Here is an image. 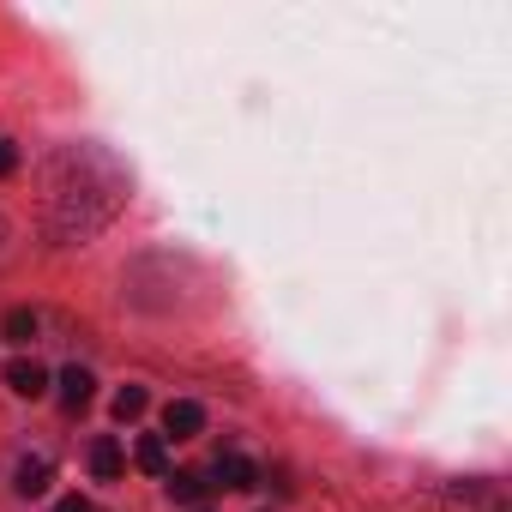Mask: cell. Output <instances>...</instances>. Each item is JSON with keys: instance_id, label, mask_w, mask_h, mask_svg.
I'll return each instance as SVG.
<instances>
[{"instance_id": "cell-1", "label": "cell", "mask_w": 512, "mask_h": 512, "mask_svg": "<svg viewBox=\"0 0 512 512\" xmlns=\"http://www.w3.org/2000/svg\"><path fill=\"white\" fill-rule=\"evenodd\" d=\"M121 199H127V175L97 145H73L49 163V229L61 241H85L91 229H103Z\"/></svg>"}, {"instance_id": "cell-2", "label": "cell", "mask_w": 512, "mask_h": 512, "mask_svg": "<svg viewBox=\"0 0 512 512\" xmlns=\"http://www.w3.org/2000/svg\"><path fill=\"white\" fill-rule=\"evenodd\" d=\"M205 434V410L193 398H169L163 404V440H199Z\"/></svg>"}, {"instance_id": "cell-3", "label": "cell", "mask_w": 512, "mask_h": 512, "mask_svg": "<svg viewBox=\"0 0 512 512\" xmlns=\"http://www.w3.org/2000/svg\"><path fill=\"white\" fill-rule=\"evenodd\" d=\"M211 488H260V464L253 458H241V452H217V464H211Z\"/></svg>"}, {"instance_id": "cell-4", "label": "cell", "mask_w": 512, "mask_h": 512, "mask_svg": "<svg viewBox=\"0 0 512 512\" xmlns=\"http://www.w3.org/2000/svg\"><path fill=\"white\" fill-rule=\"evenodd\" d=\"M91 398H97V374H91V368H79V362H73V368H61V410H67V416H79Z\"/></svg>"}, {"instance_id": "cell-5", "label": "cell", "mask_w": 512, "mask_h": 512, "mask_svg": "<svg viewBox=\"0 0 512 512\" xmlns=\"http://www.w3.org/2000/svg\"><path fill=\"white\" fill-rule=\"evenodd\" d=\"M49 482H55V464H49V458H19V470H13V488H19L25 500L49 494Z\"/></svg>"}, {"instance_id": "cell-6", "label": "cell", "mask_w": 512, "mask_h": 512, "mask_svg": "<svg viewBox=\"0 0 512 512\" xmlns=\"http://www.w3.org/2000/svg\"><path fill=\"white\" fill-rule=\"evenodd\" d=\"M133 464H139L145 476H169V440H163V434H139V440H133Z\"/></svg>"}, {"instance_id": "cell-7", "label": "cell", "mask_w": 512, "mask_h": 512, "mask_svg": "<svg viewBox=\"0 0 512 512\" xmlns=\"http://www.w3.org/2000/svg\"><path fill=\"white\" fill-rule=\"evenodd\" d=\"M452 506H464V512H506L500 488H488V482H458L452 488Z\"/></svg>"}, {"instance_id": "cell-8", "label": "cell", "mask_w": 512, "mask_h": 512, "mask_svg": "<svg viewBox=\"0 0 512 512\" xmlns=\"http://www.w3.org/2000/svg\"><path fill=\"white\" fill-rule=\"evenodd\" d=\"M121 470H127V452H121V440L103 434V440L91 446V476H97V482H115Z\"/></svg>"}, {"instance_id": "cell-9", "label": "cell", "mask_w": 512, "mask_h": 512, "mask_svg": "<svg viewBox=\"0 0 512 512\" xmlns=\"http://www.w3.org/2000/svg\"><path fill=\"white\" fill-rule=\"evenodd\" d=\"M7 386H13L19 398H43V392H49V368H37V362H13V368H7Z\"/></svg>"}, {"instance_id": "cell-10", "label": "cell", "mask_w": 512, "mask_h": 512, "mask_svg": "<svg viewBox=\"0 0 512 512\" xmlns=\"http://www.w3.org/2000/svg\"><path fill=\"white\" fill-rule=\"evenodd\" d=\"M163 482H169V494H175L181 506H199V500H205V488H211V482H205L199 470H169Z\"/></svg>"}, {"instance_id": "cell-11", "label": "cell", "mask_w": 512, "mask_h": 512, "mask_svg": "<svg viewBox=\"0 0 512 512\" xmlns=\"http://www.w3.org/2000/svg\"><path fill=\"white\" fill-rule=\"evenodd\" d=\"M145 410H151V392L145 386H121L115 392V422H139Z\"/></svg>"}, {"instance_id": "cell-12", "label": "cell", "mask_w": 512, "mask_h": 512, "mask_svg": "<svg viewBox=\"0 0 512 512\" xmlns=\"http://www.w3.org/2000/svg\"><path fill=\"white\" fill-rule=\"evenodd\" d=\"M0 332H7L13 344H31V338H37V314H31V308H13L7 320H0Z\"/></svg>"}, {"instance_id": "cell-13", "label": "cell", "mask_w": 512, "mask_h": 512, "mask_svg": "<svg viewBox=\"0 0 512 512\" xmlns=\"http://www.w3.org/2000/svg\"><path fill=\"white\" fill-rule=\"evenodd\" d=\"M13 169H19V145H13V139H0V181H7Z\"/></svg>"}, {"instance_id": "cell-14", "label": "cell", "mask_w": 512, "mask_h": 512, "mask_svg": "<svg viewBox=\"0 0 512 512\" xmlns=\"http://www.w3.org/2000/svg\"><path fill=\"white\" fill-rule=\"evenodd\" d=\"M55 512H91V500H85V494H67V500H61Z\"/></svg>"}, {"instance_id": "cell-15", "label": "cell", "mask_w": 512, "mask_h": 512, "mask_svg": "<svg viewBox=\"0 0 512 512\" xmlns=\"http://www.w3.org/2000/svg\"><path fill=\"white\" fill-rule=\"evenodd\" d=\"M0 247H7V217H0Z\"/></svg>"}, {"instance_id": "cell-16", "label": "cell", "mask_w": 512, "mask_h": 512, "mask_svg": "<svg viewBox=\"0 0 512 512\" xmlns=\"http://www.w3.org/2000/svg\"><path fill=\"white\" fill-rule=\"evenodd\" d=\"M193 512H205V506H193Z\"/></svg>"}]
</instances>
